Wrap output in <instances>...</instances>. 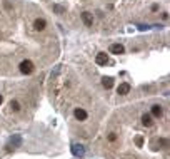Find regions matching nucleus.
<instances>
[{
    "mask_svg": "<svg viewBox=\"0 0 170 159\" xmlns=\"http://www.w3.org/2000/svg\"><path fill=\"white\" fill-rule=\"evenodd\" d=\"M34 71H35V67H34V64H32L30 60H23V62L20 64V72H22V74L28 75V74H32Z\"/></svg>",
    "mask_w": 170,
    "mask_h": 159,
    "instance_id": "nucleus-1",
    "label": "nucleus"
},
{
    "mask_svg": "<svg viewBox=\"0 0 170 159\" xmlns=\"http://www.w3.org/2000/svg\"><path fill=\"white\" fill-rule=\"evenodd\" d=\"M95 62H97L98 66H107V64H109V55H107L105 52H100V54H97V57H95Z\"/></svg>",
    "mask_w": 170,
    "mask_h": 159,
    "instance_id": "nucleus-2",
    "label": "nucleus"
},
{
    "mask_svg": "<svg viewBox=\"0 0 170 159\" xmlns=\"http://www.w3.org/2000/svg\"><path fill=\"white\" fill-rule=\"evenodd\" d=\"M73 116H75L77 121H85V119H87V112H85L82 107H77L75 111H73Z\"/></svg>",
    "mask_w": 170,
    "mask_h": 159,
    "instance_id": "nucleus-3",
    "label": "nucleus"
},
{
    "mask_svg": "<svg viewBox=\"0 0 170 159\" xmlns=\"http://www.w3.org/2000/svg\"><path fill=\"white\" fill-rule=\"evenodd\" d=\"M117 92L120 94V96H127V94L130 92V84H127V82H122V84L118 85Z\"/></svg>",
    "mask_w": 170,
    "mask_h": 159,
    "instance_id": "nucleus-4",
    "label": "nucleus"
},
{
    "mask_svg": "<svg viewBox=\"0 0 170 159\" xmlns=\"http://www.w3.org/2000/svg\"><path fill=\"white\" fill-rule=\"evenodd\" d=\"M82 20H84L85 27H92L93 25V19H92V15H90L89 12H84V14H82Z\"/></svg>",
    "mask_w": 170,
    "mask_h": 159,
    "instance_id": "nucleus-5",
    "label": "nucleus"
},
{
    "mask_svg": "<svg viewBox=\"0 0 170 159\" xmlns=\"http://www.w3.org/2000/svg\"><path fill=\"white\" fill-rule=\"evenodd\" d=\"M142 124L145 126V127H152L153 126V117L150 116V114H143L142 116Z\"/></svg>",
    "mask_w": 170,
    "mask_h": 159,
    "instance_id": "nucleus-6",
    "label": "nucleus"
},
{
    "mask_svg": "<svg viewBox=\"0 0 170 159\" xmlns=\"http://www.w3.org/2000/svg\"><path fill=\"white\" fill-rule=\"evenodd\" d=\"M34 27H35V30L40 32V30H44V28L47 27V22H45L44 19H37L35 22H34Z\"/></svg>",
    "mask_w": 170,
    "mask_h": 159,
    "instance_id": "nucleus-7",
    "label": "nucleus"
},
{
    "mask_svg": "<svg viewBox=\"0 0 170 159\" xmlns=\"http://www.w3.org/2000/svg\"><path fill=\"white\" fill-rule=\"evenodd\" d=\"M162 114H164V109L160 105H157V104L152 105V114H150L152 117H162Z\"/></svg>",
    "mask_w": 170,
    "mask_h": 159,
    "instance_id": "nucleus-8",
    "label": "nucleus"
},
{
    "mask_svg": "<svg viewBox=\"0 0 170 159\" xmlns=\"http://www.w3.org/2000/svg\"><path fill=\"white\" fill-rule=\"evenodd\" d=\"M123 50H125V49H123V45H120V44H114V45L110 47V52L112 54H123Z\"/></svg>",
    "mask_w": 170,
    "mask_h": 159,
    "instance_id": "nucleus-9",
    "label": "nucleus"
},
{
    "mask_svg": "<svg viewBox=\"0 0 170 159\" xmlns=\"http://www.w3.org/2000/svg\"><path fill=\"white\" fill-rule=\"evenodd\" d=\"M102 85L105 89H112V87H114V79H112V77H103V79H102Z\"/></svg>",
    "mask_w": 170,
    "mask_h": 159,
    "instance_id": "nucleus-10",
    "label": "nucleus"
},
{
    "mask_svg": "<svg viewBox=\"0 0 170 159\" xmlns=\"http://www.w3.org/2000/svg\"><path fill=\"white\" fill-rule=\"evenodd\" d=\"M72 153L75 154V156H84V148H82V146H78V144H75L72 148Z\"/></svg>",
    "mask_w": 170,
    "mask_h": 159,
    "instance_id": "nucleus-11",
    "label": "nucleus"
},
{
    "mask_svg": "<svg viewBox=\"0 0 170 159\" xmlns=\"http://www.w3.org/2000/svg\"><path fill=\"white\" fill-rule=\"evenodd\" d=\"M10 109H12L14 112H19V111H20V104L17 102V101H12V102H10Z\"/></svg>",
    "mask_w": 170,
    "mask_h": 159,
    "instance_id": "nucleus-12",
    "label": "nucleus"
},
{
    "mask_svg": "<svg viewBox=\"0 0 170 159\" xmlns=\"http://www.w3.org/2000/svg\"><path fill=\"white\" fill-rule=\"evenodd\" d=\"M115 139H117V136H115L114 132H112V134H109V141H110V142H114Z\"/></svg>",
    "mask_w": 170,
    "mask_h": 159,
    "instance_id": "nucleus-13",
    "label": "nucleus"
},
{
    "mask_svg": "<svg viewBox=\"0 0 170 159\" xmlns=\"http://www.w3.org/2000/svg\"><path fill=\"white\" fill-rule=\"evenodd\" d=\"M142 142H143L142 137H137V144H139V146H142Z\"/></svg>",
    "mask_w": 170,
    "mask_h": 159,
    "instance_id": "nucleus-14",
    "label": "nucleus"
},
{
    "mask_svg": "<svg viewBox=\"0 0 170 159\" xmlns=\"http://www.w3.org/2000/svg\"><path fill=\"white\" fill-rule=\"evenodd\" d=\"M2 102H3V97H2V96H0V104H2Z\"/></svg>",
    "mask_w": 170,
    "mask_h": 159,
    "instance_id": "nucleus-15",
    "label": "nucleus"
}]
</instances>
